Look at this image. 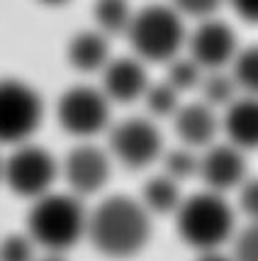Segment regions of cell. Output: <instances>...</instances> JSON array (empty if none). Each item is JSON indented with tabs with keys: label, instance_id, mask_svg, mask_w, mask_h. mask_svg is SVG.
Here are the masks:
<instances>
[{
	"label": "cell",
	"instance_id": "obj_3",
	"mask_svg": "<svg viewBox=\"0 0 258 261\" xmlns=\"http://www.w3.org/2000/svg\"><path fill=\"white\" fill-rule=\"evenodd\" d=\"M180 239L197 251H214L234 234V210L222 193L202 191L183 198L176 210Z\"/></svg>",
	"mask_w": 258,
	"mask_h": 261
},
{
	"label": "cell",
	"instance_id": "obj_16",
	"mask_svg": "<svg viewBox=\"0 0 258 261\" xmlns=\"http://www.w3.org/2000/svg\"><path fill=\"white\" fill-rule=\"evenodd\" d=\"M183 203V195H180V183L173 181L166 173H158L151 176L141 188V205L151 215H176V210Z\"/></svg>",
	"mask_w": 258,
	"mask_h": 261
},
{
	"label": "cell",
	"instance_id": "obj_6",
	"mask_svg": "<svg viewBox=\"0 0 258 261\" xmlns=\"http://www.w3.org/2000/svg\"><path fill=\"white\" fill-rule=\"evenodd\" d=\"M59 178V164L49 149L22 142L15 144L10 154L3 159V181L8 183L12 193L22 198H39L51 191Z\"/></svg>",
	"mask_w": 258,
	"mask_h": 261
},
{
	"label": "cell",
	"instance_id": "obj_23",
	"mask_svg": "<svg viewBox=\"0 0 258 261\" xmlns=\"http://www.w3.org/2000/svg\"><path fill=\"white\" fill-rule=\"evenodd\" d=\"M0 261H34V239L30 234H10L0 244Z\"/></svg>",
	"mask_w": 258,
	"mask_h": 261
},
{
	"label": "cell",
	"instance_id": "obj_14",
	"mask_svg": "<svg viewBox=\"0 0 258 261\" xmlns=\"http://www.w3.org/2000/svg\"><path fill=\"white\" fill-rule=\"evenodd\" d=\"M222 129L226 142H232L241 151L258 149V98L239 95L224 108Z\"/></svg>",
	"mask_w": 258,
	"mask_h": 261
},
{
	"label": "cell",
	"instance_id": "obj_26",
	"mask_svg": "<svg viewBox=\"0 0 258 261\" xmlns=\"http://www.w3.org/2000/svg\"><path fill=\"white\" fill-rule=\"evenodd\" d=\"M236 193H239V210L248 217V222L258 220V176H246L236 188Z\"/></svg>",
	"mask_w": 258,
	"mask_h": 261
},
{
	"label": "cell",
	"instance_id": "obj_7",
	"mask_svg": "<svg viewBox=\"0 0 258 261\" xmlns=\"http://www.w3.org/2000/svg\"><path fill=\"white\" fill-rule=\"evenodd\" d=\"M107 151L124 169H146L163 154V137L149 117H124L107 127Z\"/></svg>",
	"mask_w": 258,
	"mask_h": 261
},
{
	"label": "cell",
	"instance_id": "obj_20",
	"mask_svg": "<svg viewBox=\"0 0 258 261\" xmlns=\"http://www.w3.org/2000/svg\"><path fill=\"white\" fill-rule=\"evenodd\" d=\"M141 100H144L151 117H173L178 113V108L183 105L180 102V91H176L166 79L161 83H149Z\"/></svg>",
	"mask_w": 258,
	"mask_h": 261
},
{
	"label": "cell",
	"instance_id": "obj_5",
	"mask_svg": "<svg viewBox=\"0 0 258 261\" xmlns=\"http://www.w3.org/2000/svg\"><path fill=\"white\" fill-rule=\"evenodd\" d=\"M44 117L42 95L20 79H0V144L30 142Z\"/></svg>",
	"mask_w": 258,
	"mask_h": 261
},
{
	"label": "cell",
	"instance_id": "obj_12",
	"mask_svg": "<svg viewBox=\"0 0 258 261\" xmlns=\"http://www.w3.org/2000/svg\"><path fill=\"white\" fill-rule=\"evenodd\" d=\"M102 73V93L110 98V102H134L144 98L149 88L144 61L136 57L110 59Z\"/></svg>",
	"mask_w": 258,
	"mask_h": 261
},
{
	"label": "cell",
	"instance_id": "obj_31",
	"mask_svg": "<svg viewBox=\"0 0 258 261\" xmlns=\"http://www.w3.org/2000/svg\"><path fill=\"white\" fill-rule=\"evenodd\" d=\"M0 181H3V159H0Z\"/></svg>",
	"mask_w": 258,
	"mask_h": 261
},
{
	"label": "cell",
	"instance_id": "obj_29",
	"mask_svg": "<svg viewBox=\"0 0 258 261\" xmlns=\"http://www.w3.org/2000/svg\"><path fill=\"white\" fill-rule=\"evenodd\" d=\"M42 5H49V8H59V5H66L68 0H39Z\"/></svg>",
	"mask_w": 258,
	"mask_h": 261
},
{
	"label": "cell",
	"instance_id": "obj_22",
	"mask_svg": "<svg viewBox=\"0 0 258 261\" xmlns=\"http://www.w3.org/2000/svg\"><path fill=\"white\" fill-rule=\"evenodd\" d=\"M202 73H205V68L195 61L192 57H176L168 61V73H166V81H168L170 86L176 88V91L185 93V91H192V88H197L202 81Z\"/></svg>",
	"mask_w": 258,
	"mask_h": 261
},
{
	"label": "cell",
	"instance_id": "obj_8",
	"mask_svg": "<svg viewBox=\"0 0 258 261\" xmlns=\"http://www.w3.org/2000/svg\"><path fill=\"white\" fill-rule=\"evenodd\" d=\"M110 98L95 86H71L56 102L59 125L68 135L88 139L110 127Z\"/></svg>",
	"mask_w": 258,
	"mask_h": 261
},
{
	"label": "cell",
	"instance_id": "obj_17",
	"mask_svg": "<svg viewBox=\"0 0 258 261\" xmlns=\"http://www.w3.org/2000/svg\"><path fill=\"white\" fill-rule=\"evenodd\" d=\"M132 17H134V10H132L129 0H95V5H93L95 30H100L107 37L127 34Z\"/></svg>",
	"mask_w": 258,
	"mask_h": 261
},
{
	"label": "cell",
	"instance_id": "obj_28",
	"mask_svg": "<svg viewBox=\"0 0 258 261\" xmlns=\"http://www.w3.org/2000/svg\"><path fill=\"white\" fill-rule=\"evenodd\" d=\"M197 261H234V259L219 254V249H214V251H200V259Z\"/></svg>",
	"mask_w": 258,
	"mask_h": 261
},
{
	"label": "cell",
	"instance_id": "obj_10",
	"mask_svg": "<svg viewBox=\"0 0 258 261\" xmlns=\"http://www.w3.org/2000/svg\"><path fill=\"white\" fill-rule=\"evenodd\" d=\"M188 57H192L205 71L232 66L239 44L236 32L217 17L200 20V24L188 34Z\"/></svg>",
	"mask_w": 258,
	"mask_h": 261
},
{
	"label": "cell",
	"instance_id": "obj_1",
	"mask_svg": "<svg viewBox=\"0 0 258 261\" xmlns=\"http://www.w3.org/2000/svg\"><path fill=\"white\" fill-rule=\"evenodd\" d=\"M85 237L105 256L129 259L151 237V213L136 198L110 195L88 213Z\"/></svg>",
	"mask_w": 258,
	"mask_h": 261
},
{
	"label": "cell",
	"instance_id": "obj_25",
	"mask_svg": "<svg viewBox=\"0 0 258 261\" xmlns=\"http://www.w3.org/2000/svg\"><path fill=\"white\" fill-rule=\"evenodd\" d=\"M226 0H170V5L183 15V17H195V20H207L214 17L217 10Z\"/></svg>",
	"mask_w": 258,
	"mask_h": 261
},
{
	"label": "cell",
	"instance_id": "obj_11",
	"mask_svg": "<svg viewBox=\"0 0 258 261\" xmlns=\"http://www.w3.org/2000/svg\"><path fill=\"white\" fill-rule=\"evenodd\" d=\"M246 151L234 147L232 142L217 144L212 142L200 154V169L197 176L207 191L224 195L226 191H236L246 178Z\"/></svg>",
	"mask_w": 258,
	"mask_h": 261
},
{
	"label": "cell",
	"instance_id": "obj_19",
	"mask_svg": "<svg viewBox=\"0 0 258 261\" xmlns=\"http://www.w3.org/2000/svg\"><path fill=\"white\" fill-rule=\"evenodd\" d=\"M161 161H163V173L178 183L190 181L192 176H197V169H200V154H197V149L185 147V144L163 151Z\"/></svg>",
	"mask_w": 258,
	"mask_h": 261
},
{
	"label": "cell",
	"instance_id": "obj_4",
	"mask_svg": "<svg viewBox=\"0 0 258 261\" xmlns=\"http://www.w3.org/2000/svg\"><path fill=\"white\" fill-rule=\"evenodd\" d=\"M124 37L136 59L154 64H168L188 42L183 15L173 5H146L136 10Z\"/></svg>",
	"mask_w": 258,
	"mask_h": 261
},
{
	"label": "cell",
	"instance_id": "obj_24",
	"mask_svg": "<svg viewBox=\"0 0 258 261\" xmlns=\"http://www.w3.org/2000/svg\"><path fill=\"white\" fill-rule=\"evenodd\" d=\"M234 261H258V220L248 222L234 239Z\"/></svg>",
	"mask_w": 258,
	"mask_h": 261
},
{
	"label": "cell",
	"instance_id": "obj_18",
	"mask_svg": "<svg viewBox=\"0 0 258 261\" xmlns=\"http://www.w3.org/2000/svg\"><path fill=\"white\" fill-rule=\"evenodd\" d=\"M200 95L207 105H212L214 110L217 108H226L229 102L239 98V86H236L232 71H224V68H214V71H205L200 81Z\"/></svg>",
	"mask_w": 258,
	"mask_h": 261
},
{
	"label": "cell",
	"instance_id": "obj_9",
	"mask_svg": "<svg viewBox=\"0 0 258 261\" xmlns=\"http://www.w3.org/2000/svg\"><path fill=\"white\" fill-rule=\"evenodd\" d=\"M59 171H61L64 181L68 183L71 193H76L78 198L93 195L102 191L107 178H110L112 156H110L107 149L83 142V144H76L64 156V164Z\"/></svg>",
	"mask_w": 258,
	"mask_h": 261
},
{
	"label": "cell",
	"instance_id": "obj_13",
	"mask_svg": "<svg viewBox=\"0 0 258 261\" xmlns=\"http://www.w3.org/2000/svg\"><path fill=\"white\" fill-rule=\"evenodd\" d=\"M173 127L185 147L205 149L217 139V132L222 129V120L217 117V110L212 105L197 100L180 105L178 113L173 115Z\"/></svg>",
	"mask_w": 258,
	"mask_h": 261
},
{
	"label": "cell",
	"instance_id": "obj_27",
	"mask_svg": "<svg viewBox=\"0 0 258 261\" xmlns=\"http://www.w3.org/2000/svg\"><path fill=\"white\" fill-rule=\"evenodd\" d=\"M234 12L251 24H258V0H226Z\"/></svg>",
	"mask_w": 258,
	"mask_h": 261
},
{
	"label": "cell",
	"instance_id": "obj_30",
	"mask_svg": "<svg viewBox=\"0 0 258 261\" xmlns=\"http://www.w3.org/2000/svg\"><path fill=\"white\" fill-rule=\"evenodd\" d=\"M42 261H64L61 256H46V259H42Z\"/></svg>",
	"mask_w": 258,
	"mask_h": 261
},
{
	"label": "cell",
	"instance_id": "obj_21",
	"mask_svg": "<svg viewBox=\"0 0 258 261\" xmlns=\"http://www.w3.org/2000/svg\"><path fill=\"white\" fill-rule=\"evenodd\" d=\"M232 76L244 95L258 98V46H246L236 51L232 61Z\"/></svg>",
	"mask_w": 258,
	"mask_h": 261
},
{
	"label": "cell",
	"instance_id": "obj_2",
	"mask_svg": "<svg viewBox=\"0 0 258 261\" xmlns=\"http://www.w3.org/2000/svg\"><path fill=\"white\" fill-rule=\"evenodd\" d=\"M88 210L76 193H49L34 198L27 215V234L34 244L46 251H61L76 247L85 237Z\"/></svg>",
	"mask_w": 258,
	"mask_h": 261
},
{
	"label": "cell",
	"instance_id": "obj_15",
	"mask_svg": "<svg viewBox=\"0 0 258 261\" xmlns=\"http://www.w3.org/2000/svg\"><path fill=\"white\" fill-rule=\"evenodd\" d=\"M68 64L80 71V73H95L102 71L105 64L110 61V37L102 34L100 30H83L73 34L66 46Z\"/></svg>",
	"mask_w": 258,
	"mask_h": 261
}]
</instances>
